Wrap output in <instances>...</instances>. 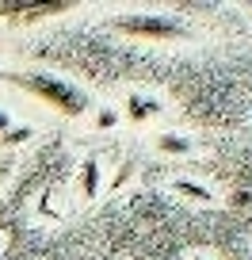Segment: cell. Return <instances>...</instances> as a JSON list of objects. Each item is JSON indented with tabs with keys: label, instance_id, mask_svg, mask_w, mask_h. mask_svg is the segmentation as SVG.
<instances>
[{
	"label": "cell",
	"instance_id": "cell-1",
	"mask_svg": "<svg viewBox=\"0 0 252 260\" xmlns=\"http://www.w3.org/2000/svg\"><path fill=\"white\" fill-rule=\"evenodd\" d=\"M0 81L16 84V88H23L27 96L42 100L46 107H54V111L61 115H84L88 111V96H84L81 88H73L69 81H61V77L54 73H42V69H23V73H0Z\"/></svg>",
	"mask_w": 252,
	"mask_h": 260
},
{
	"label": "cell",
	"instance_id": "cell-2",
	"mask_svg": "<svg viewBox=\"0 0 252 260\" xmlns=\"http://www.w3.org/2000/svg\"><path fill=\"white\" fill-rule=\"evenodd\" d=\"M115 31L130 35V39H146V42H164V39H184L187 27L172 16H149V12H138V16H119L115 19Z\"/></svg>",
	"mask_w": 252,
	"mask_h": 260
},
{
	"label": "cell",
	"instance_id": "cell-3",
	"mask_svg": "<svg viewBox=\"0 0 252 260\" xmlns=\"http://www.w3.org/2000/svg\"><path fill=\"white\" fill-rule=\"evenodd\" d=\"M73 8H77L73 0H0V19H8L16 27H31V23H42V19L65 16Z\"/></svg>",
	"mask_w": 252,
	"mask_h": 260
},
{
	"label": "cell",
	"instance_id": "cell-4",
	"mask_svg": "<svg viewBox=\"0 0 252 260\" xmlns=\"http://www.w3.org/2000/svg\"><path fill=\"white\" fill-rule=\"evenodd\" d=\"M157 115H161V100H153V96H126V119L149 122V119H157Z\"/></svg>",
	"mask_w": 252,
	"mask_h": 260
},
{
	"label": "cell",
	"instance_id": "cell-5",
	"mask_svg": "<svg viewBox=\"0 0 252 260\" xmlns=\"http://www.w3.org/2000/svg\"><path fill=\"white\" fill-rule=\"evenodd\" d=\"M99 191V165L96 157H84L81 165V195H96Z\"/></svg>",
	"mask_w": 252,
	"mask_h": 260
},
{
	"label": "cell",
	"instance_id": "cell-6",
	"mask_svg": "<svg viewBox=\"0 0 252 260\" xmlns=\"http://www.w3.org/2000/svg\"><path fill=\"white\" fill-rule=\"evenodd\" d=\"M157 149H164V153H187V149H191V142H187V138H176V134H161V138H157Z\"/></svg>",
	"mask_w": 252,
	"mask_h": 260
},
{
	"label": "cell",
	"instance_id": "cell-7",
	"mask_svg": "<svg viewBox=\"0 0 252 260\" xmlns=\"http://www.w3.org/2000/svg\"><path fill=\"white\" fill-rule=\"evenodd\" d=\"M27 138H31V126H16V130H8L0 142H4V146H16V142H27Z\"/></svg>",
	"mask_w": 252,
	"mask_h": 260
},
{
	"label": "cell",
	"instance_id": "cell-8",
	"mask_svg": "<svg viewBox=\"0 0 252 260\" xmlns=\"http://www.w3.org/2000/svg\"><path fill=\"white\" fill-rule=\"evenodd\" d=\"M115 122H119V115H115V111H107V107H103V111L96 115V126H99V130H111Z\"/></svg>",
	"mask_w": 252,
	"mask_h": 260
},
{
	"label": "cell",
	"instance_id": "cell-9",
	"mask_svg": "<svg viewBox=\"0 0 252 260\" xmlns=\"http://www.w3.org/2000/svg\"><path fill=\"white\" fill-rule=\"evenodd\" d=\"M8 130H12V119H8V111H0V138H4Z\"/></svg>",
	"mask_w": 252,
	"mask_h": 260
},
{
	"label": "cell",
	"instance_id": "cell-10",
	"mask_svg": "<svg viewBox=\"0 0 252 260\" xmlns=\"http://www.w3.org/2000/svg\"><path fill=\"white\" fill-rule=\"evenodd\" d=\"M0 73H4V69H0Z\"/></svg>",
	"mask_w": 252,
	"mask_h": 260
}]
</instances>
